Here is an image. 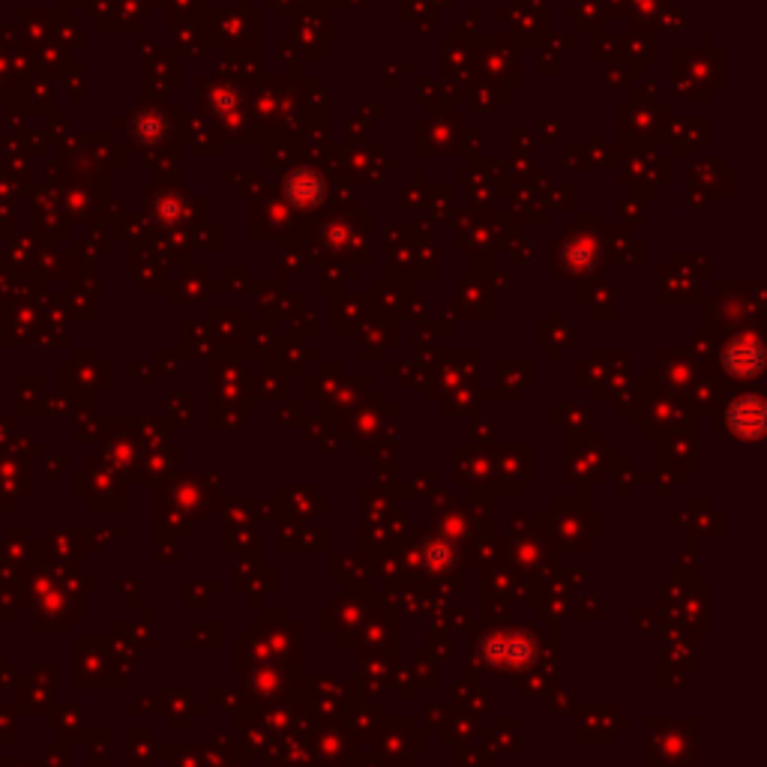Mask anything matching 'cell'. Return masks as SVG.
<instances>
[{"label":"cell","mask_w":767,"mask_h":767,"mask_svg":"<svg viewBox=\"0 0 767 767\" xmlns=\"http://www.w3.org/2000/svg\"><path fill=\"white\" fill-rule=\"evenodd\" d=\"M765 420L767 411L762 396H744V399H738V402L729 408V426H732V432H735L738 438H750V441L762 438Z\"/></svg>","instance_id":"cell-1"},{"label":"cell","mask_w":767,"mask_h":767,"mask_svg":"<svg viewBox=\"0 0 767 767\" xmlns=\"http://www.w3.org/2000/svg\"><path fill=\"white\" fill-rule=\"evenodd\" d=\"M726 366L732 375L738 378H756L765 366V354H762V345L759 339L747 336V339H738L729 351H726Z\"/></svg>","instance_id":"cell-2"},{"label":"cell","mask_w":767,"mask_h":767,"mask_svg":"<svg viewBox=\"0 0 767 767\" xmlns=\"http://www.w3.org/2000/svg\"><path fill=\"white\" fill-rule=\"evenodd\" d=\"M492 657L495 660L507 657V663H525L531 660V645H525L522 639H504L498 642V651H492Z\"/></svg>","instance_id":"cell-3"}]
</instances>
